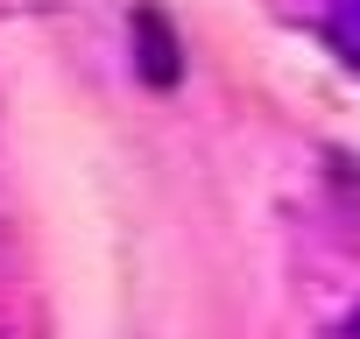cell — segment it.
Wrapping results in <instances>:
<instances>
[{
    "mask_svg": "<svg viewBox=\"0 0 360 339\" xmlns=\"http://www.w3.org/2000/svg\"><path fill=\"white\" fill-rule=\"evenodd\" d=\"M134 36H141V78L148 85H176V36H169V22L155 8H141L134 15Z\"/></svg>",
    "mask_w": 360,
    "mask_h": 339,
    "instance_id": "6da1fadb",
    "label": "cell"
},
{
    "mask_svg": "<svg viewBox=\"0 0 360 339\" xmlns=\"http://www.w3.org/2000/svg\"><path fill=\"white\" fill-rule=\"evenodd\" d=\"M332 43L360 64V0H339V8H332Z\"/></svg>",
    "mask_w": 360,
    "mask_h": 339,
    "instance_id": "7a4b0ae2",
    "label": "cell"
},
{
    "mask_svg": "<svg viewBox=\"0 0 360 339\" xmlns=\"http://www.w3.org/2000/svg\"><path fill=\"white\" fill-rule=\"evenodd\" d=\"M353 339H360V311H353Z\"/></svg>",
    "mask_w": 360,
    "mask_h": 339,
    "instance_id": "3957f363",
    "label": "cell"
}]
</instances>
